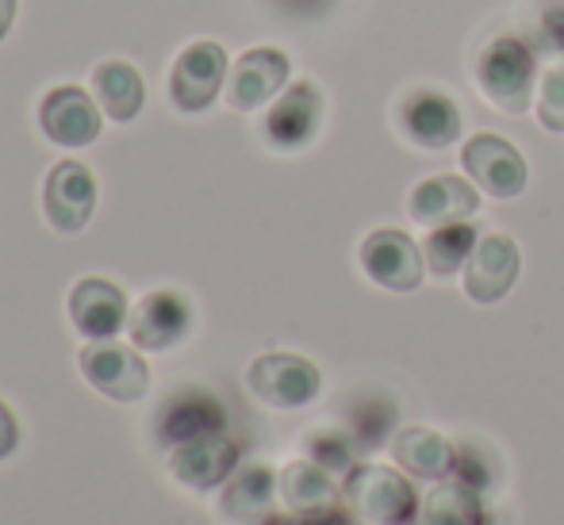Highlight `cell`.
<instances>
[{
    "mask_svg": "<svg viewBox=\"0 0 564 525\" xmlns=\"http://www.w3.org/2000/svg\"><path fill=\"white\" fill-rule=\"evenodd\" d=\"M341 499L357 518L372 525H419V495L395 468L354 464L341 483Z\"/></svg>",
    "mask_w": 564,
    "mask_h": 525,
    "instance_id": "1",
    "label": "cell"
},
{
    "mask_svg": "<svg viewBox=\"0 0 564 525\" xmlns=\"http://www.w3.org/2000/svg\"><path fill=\"white\" fill-rule=\"evenodd\" d=\"M534 51L522 39L499 35L476 58V85L499 111L507 116H522L530 111L534 97Z\"/></svg>",
    "mask_w": 564,
    "mask_h": 525,
    "instance_id": "2",
    "label": "cell"
},
{
    "mask_svg": "<svg viewBox=\"0 0 564 525\" xmlns=\"http://www.w3.org/2000/svg\"><path fill=\"white\" fill-rule=\"evenodd\" d=\"M246 384L258 395L261 403L276 411H296L307 407L315 395L323 392V376L307 357L296 353H265L250 364L246 372Z\"/></svg>",
    "mask_w": 564,
    "mask_h": 525,
    "instance_id": "3",
    "label": "cell"
},
{
    "mask_svg": "<svg viewBox=\"0 0 564 525\" xmlns=\"http://www.w3.org/2000/svg\"><path fill=\"white\" fill-rule=\"evenodd\" d=\"M224 77H227V51L219 43L200 39V43L185 46V51L177 54V62H173L170 100L181 111L196 116V111L212 108V100L224 89Z\"/></svg>",
    "mask_w": 564,
    "mask_h": 525,
    "instance_id": "4",
    "label": "cell"
},
{
    "mask_svg": "<svg viewBox=\"0 0 564 525\" xmlns=\"http://www.w3.org/2000/svg\"><path fill=\"white\" fill-rule=\"evenodd\" d=\"M395 127L415 142L419 150H446L460 139V111L442 89L419 85L395 105Z\"/></svg>",
    "mask_w": 564,
    "mask_h": 525,
    "instance_id": "5",
    "label": "cell"
},
{
    "mask_svg": "<svg viewBox=\"0 0 564 525\" xmlns=\"http://www.w3.org/2000/svg\"><path fill=\"white\" fill-rule=\"evenodd\" d=\"M460 165L465 173L496 200H514L527 188V162L522 154L499 134H473L460 150Z\"/></svg>",
    "mask_w": 564,
    "mask_h": 525,
    "instance_id": "6",
    "label": "cell"
},
{
    "mask_svg": "<svg viewBox=\"0 0 564 525\" xmlns=\"http://www.w3.org/2000/svg\"><path fill=\"white\" fill-rule=\"evenodd\" d=\"M82 372L100 395L116 403H134L150 392V364L119 341H97L82 349Z\"/></svg>",
    "mask_w": 564,
    "mask_h": 525,
    "instance_id": "7",
    "label": "cell"
},
{
    "mask_svg": "<svg viewBox=\"0 0 564 525\" xmlns=\"http://www.w3.org/2000/svg\"><path fill=\"white\" fill-rule=\"evenodd\" d=\"M423 250L403 230H372L361 242V269L372 284L388 292H411L423 281Z\"/></svg>",
    "mask_w": 564,
    "mask_h": 525,
    "instance_id": "8",
    "label": "cell"
},
{
    "mask_svg": "<svg viewBox=\"0 0 564 525\" xmlns=\"http://www.w3.org/2000/svg\"><path fill=\"white\" fill-rule=\"evenodd\" d=\"M43 208L54 230H82L97 211V181H93L89 165L82 162H58L46 177L43 188Z\"/></svg>",
    "mask_w": 564,
    "mask_h": 525,
    "instance_id": "9",
    "label": "cell"
},
{
    "mask_svg": "<svg viewBox=\"0 0 564 525\" xmlns=\"http://www.w3.org/2000/svg\"><path fill=\"white\" fill-rule=\"evenodd\" d=\"M238 457H242V445L219 429V434L196 437V441H185V445H173L170 468L185 488L212 491L235 475Z\"/></svg>",
    "mask_w": 564,
    "mask_h": 525,
    "instance_id": "10",
    "label": "cell"
},
{
    "mask_svg": "<svg viewBox=\"0 0 564 525\" xmlns=\"http://www.w3.org/2000/svg\"><path fill=\"white\" fill-rule=\"evenodd\" d=\"M39 127L58 146H89L100 134V108L77 85H58L43 97L39 108Z\"/></svg>",
    "mask_w": 564,
    "mask_h": 525,
    "instance_id": "11",
    "label": "cell"
},
{
    "mask_svg": "<svg viewBox=\"0 0 564 525\" xmlns=\"http://www.w3.org/2000/svg\"><path fill=\"white\" fill-rule=\"evenodd\" d=\"M227 426V407L204 387H185V392L170 395L158 411V441L162 445H185L196 437L219 434Z\"/></svg>",
    "mask_w": 564,
    "mask_h": 525,
    "instance_id": "12",
    "label": "cell"
},
{
    "mask_svg": "<svg viewBox=\"0 0 564 525\" xmlns=\"http://www.w3.org/2000/svg\"><path fill=\"white\" fill-rule=\"evenodd\" d=\"M289 54H281L276 46H253L235 62L227 81V100L238 111H253L276 97L289 81Z\"/></svg>",
    "mask_w": 564,
    "mask_h": 525,
    "instance_id": "13",
    "label": "cell"
},
{
    "mask_svg": "<svg viewBox=\"0 0 564 525\" xmlns=\"http://www.w3.org/2000/svg\"><path fill=\"white\" fill-rule=\"evenodd\" d=\"M69 318L85 338L108 341L123 330L131 315H127V296L119 284L105 281V276H85L69 292Z\"/></svg>",
    "mask_w": 564,
    "mask_h": 525,
    "instance_id": "14",
    "label": "cell"
},
{
    "mask_svg": "<svg viewBox=\"0 0 564 525\" xmlns=\"http://www.w3.org/2000/svg\"><path fill=\"white\" fill-rule=\"evenodd\" d=\"M519 276V245L507 234H480L465 265V292L476 304H496L511 292Z\"/></svg>",
    "mask_w": 564,
    "mask_h": 525,
    "instance_id": "15",
    "label": "cell"
},
{
    "mask_svg": "<svg viewBox=\"0 0 564 525\" xmlns=\"http://www.w3.org/2000/svg\"><path fill=\"white\" fill-rule=\"evenodd\" d=\"M188 326H193V307H188V299L177 296V292H150L131 311V318H127L131 341L139 349H147V353L177 346L188 333Z\"/></svg>",
    "mask_w": 564,
    "mask_h": 525,
    "instance_id": "16",
    "label": "cell"
},
{
    "mask_svg": "<svg viewBox=\"0 0 564 525\" xmlns=\"http://www.w3.org/2000/svg\"><path fill=\"white\" fill-rule=\"evenodd\" d=\"M323 123V92L312 81H296L284 89V97L269 108L265 139L276 150H300L315 139Z\"/></svg>",
    "mask_w": 564,
    "mask_h": 525,
    "instance_id": "17",
    "label": "cell"
},
{
    "mask_svg": "<svg viewBox=\"0 0 564 525\" xmlns=\"http://www.w3.org/2000/svg\"><path fill=\"white\" fill-rule=\"evenodd\" d=\"M408 208L411 219L423 222V227H446V222L473 219V211L480 208V196H476V188L465 177L438 173V177H426L411 188Z\"/></svg>",
    "mask_w": 564,
    "mask_h": 525,
    "instance_id": "18",
    "label": "cell"
},
{
    "mask_svg": "<svg viewBox=\"0 0 564 525\" xmlns=\"http://www.w3.org/2000/svg\"><path fill=\"white\" fill-rule=\"evenodd\" d=\"M392 457L403 472L419 475V480H446V475H453V464H457V449L426 426L400 429L392 441Z\"/></svg>",
    "mask_w": 564,
    "mask_h": 525,
    "instance_id": "19",
    "label": "cell"
},
{
    "mask_svg": "<svg viewBox=\"0 0 564 525\" xmlns=\"http://www.w3.org/2000/svg\"><path fill=\"white\" fill-rule=\"evenodd\" d=\"M281 495L300 518L307 514H327L338 511V488L330 483L327 468H319L315 460H292L281 472Z\"/></svg>",
    "mask_w": 564,
    "mask_h": 525,
    "instance_id": "20",
    "label": "cell"
},
{
    "mask_svg": "<svg viewBox=\"0 0 564 525\" xmlns=\"http://www.w3.org/2000/svg\"><path fill=\"white\" fill-rule=\"evenodd\" d=\"M276 491V475L265 464H246L227 480L224 514L230 522H258L269 514Z\"/></svg>",
    "mask_w": 564,
    "mask_h": 525,
    "instance_id": "21",
    "label": "cell"
},
{
    "mask_svg": "<svg viewBox=\"0 0 564 525\" xmlns=\"http://www.w3.org/2000/svg\"><path fill=\"white\" fill-rule=\"evenodd\" d=\"M93 89H97V100L116 123H131L142 111V77L131 62H100L97 74H93Z\"/></svg>",
    "mask_w": 564,
    "mask_h": 525,
    "instance_id": "22",
    "label": "cell"
},
{
    "mask_svg": "<svg viewBox=\"0 0 564 525\" xmlns=\"http://www.w3.org/2000/svg\"><path fill=\"white\" fill-rule=\"evenodd\" d=\"M419 525H488V511H484V503H480V491L460 480H449V483H438V488L423 499Z\"/></svg>",
    "mask_w": 564,
    "mask_h": 525,
    "instance_id": "23",
    "label": "cell"
},
{
    "mask_svg": "<svg viewBox=\"0 0 564 525\" xmlns=\"http://www.w3.org/2000/svg\"><path fill=\"white\" fill-rule=\"evenodd\" d=\"M476 242H480V234H476L473 222H446V227H431L426 245H423L426 269H431L434 276L460 273V269L468 265V258H473Z\"/></svg>",
    "mask_w": 564,
    "mask_h": 525,
    "instance_id": "24",
    "label": "cell"
},
{
    "mask_svg": "<svg viewBox=\"0 0 564 525\" xmlns=\"http://www.w3.org/2000/svg\"><path fill=\"white\" fill-rule=\"evenodd\" d=\"M538 119H542L545 131L564 134V69H550L538 85Z\"/></svg>",
    "mask_w": 564,
    "mask_h": 525,
    "instance_id": "25",
    "label": "cell"
},
{
    "mask_svg": "<svg viewBox=\"0 0 564 525\" xmlns=\"http://www.w3.org/2000/svg\"><path fill=\"white\" fill-rule=\"evenodd\" d=\"M307 452H312V460L319 468H327V472H349L354 468V452H349V441L341 434H312L307 437Z\"/></svg>",
    "mask_w": 564,
    "mask_h": 525,
    "instance_id": "26",
    "label": "cell"
},
{
    "mask_svg": "<svg viewBox=\"0 0 564 525\" xmlns=\"http://www.w3.org/2000/svg\"><path fill=\"white\" fill-rule=\"evenodd\" d=\"M15 445H20V422H15V415L8 411V403L0 400V460L12 457Z\"/></svg>",
    "mask_w": 564,
    "mask_h": 525,
    "instance_id": "27",
    "label": "cell"
},
{
    "mask_svg": "<svg viewBox=\"0 0 564 525\" xmlns=\"http://www.w3.org/2000/svg\"><path fill=\"white\" fill-rule=\"evenodd\" d=\"M289 525H349V518H341V511H327V514H307V518Z\"/></svg>",
    "mask_w": 564,
    "mask_h": 525,
    "instance_id": "28",
    "label": "cell"
},
{
    "mask_svg": "<svg viewBox=\"0 0 564 525\" xmlns=\"http://www.w3.org/2000/svg\"><path fill=\"white\" fill-rule=\"evenodd\" d=\"M15 20V0H0V39L8 35V28H12Z\"/></svg>",
    "mask_w": 564,
    "mask_h": 525,
    "instance_id": "29",
    "label": "cell"
}]
</instances>
